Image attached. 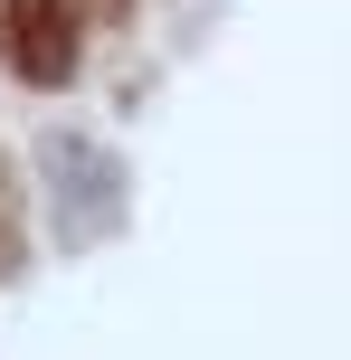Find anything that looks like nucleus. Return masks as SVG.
I'll use <instances>...</instances> for the list:
<instances>
[{"mask_svg":"<svg viewBox=\"0 0 351 360\" xmlns=\"http://www.w3.org/2000/svg\"><path fill=\"white\" fill-rule=\"evenodd\" d=\"M48 171H57V199H67V237L86 247L95 237V180H114L86 143H48Z\"/></svg>","mask_w":351,"mask_h":360,"instance_id":"nucleus-2","label":"nucleus"},{"mask_svg":"<svg viewBox=\"0 0 351 360\" xmlns=\"http://www.w3.org/2000/svg\"><path fill=\"white\" fill-rule=\"evenodd\" d=\"M10 57L29 76H67V19H57V0H10Z\"/></svg>","mask_w":351,"mask_h":360,"instance_id":"nucleus-1","label":"nucleus"}]
</instances>
